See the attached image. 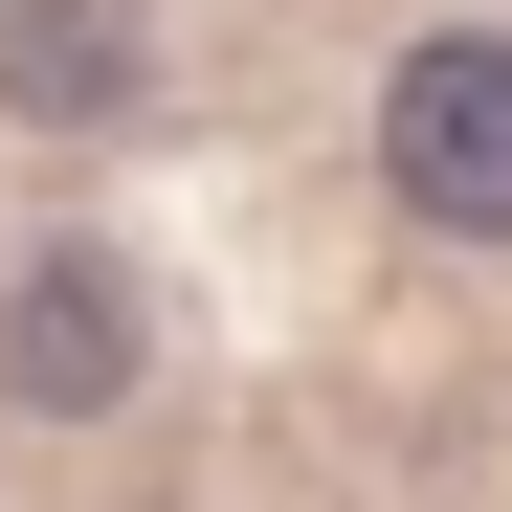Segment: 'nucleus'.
Listing matches in <instances>:
<instances>
[{
    "label": "nucleus",
    "mask_w": 512,
    "mask_h": 512,
    "mask_svg": "<svg viewBox=\"0 0 512 512\" xmlns=\"http://www.w3.org/2000/svg\"><path fill=\"white\" fill-rule=\"evenodd\" d=\"M379 179H401V223L512 245V23H423L379 67Z\"/></svg>",
    "instance_id": "1"
},
{
    "label": "nucleus",
    "mask_w": 512,
    "mask_h": 512,
    "mask_svg": "<svg viewBox=\"0 0 512 512\" xmlns=\"http://www.w3.org/2000/svg\"><path fill=\"white\" fill-rule=\"evenodd\" d=\"M0 401L23 423H112L134 401V245H45L0 290Z\"/></svg>",
    "instance_id": "2"
},
{
    "label": "nucleus",
    "mask_w": 512,
    "mask_h": 512,
    "mask_svg": "<svg viewBox=\"0 0 512 512\" xmlns=\"http://www.w3.org/2000/svg\"><path fill=\"white\" fill-rule=\"evenodd\" d=\"M156 90V23L134 0H0V112L23 134H112Z\"/></svg>",
    "instance_id": "3"
}]
</instances>
